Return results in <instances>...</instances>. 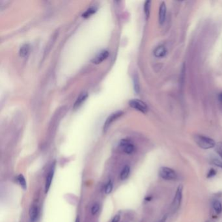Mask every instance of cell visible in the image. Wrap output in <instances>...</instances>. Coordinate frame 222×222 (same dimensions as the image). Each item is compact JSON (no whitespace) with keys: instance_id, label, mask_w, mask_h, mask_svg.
Segmentation results:
<instances>
[{"instance_id":"8","label":"cell","mask_w":222,"mask_h":222,"mask_svg":"<svg viewBox=\"0 0 222 222\" xmlns=\"http://www.w3.org/2000/svg\"><path fill=\"white\" fill-rule=\"evenodd\" d=\"M109 56V51L107 50H103L100 51L99 54H98L93 59L92 62L95 64H99L103 61H104L106 59H107V57Z\"/></svg>"},{"instance_id":"29","label":"cell","mask_w":222,"mask_h":222,"mask_svg":"<svg viewBox=\"0 0 222 222\" xmlns=\"http://www.w3.org/2000/svg\"><path fill=\"white\" fill-rule=\"evenodd\" d=\"M207 222H210V221H207Z\"/></svg>"},{"instance_id":"3","label":"cell","mask_w":222,"mask_h":222,"mask_svg":"<svg viewBox=\"0 0 222 222\" xmlns=\"http://www.w3.org/2000/svg\"><path fill=\"white\" fill-rule=\"evenodd\" d=\"M183 196V186L182 185L179 186L177 188L175 197L172 203V210L173 212H176L181 207Z\"/></svg>"},{"instance_id":"17","label":"cell","mask_w":222,"mask_h":222,"mask_svg":"<svg viewBox=\"0 0 222 222\" xmlns=\"http://www.w3.org/2000/svg\"><path fill=\"white\" fill-rule=\"evenodd\" d=\"M113 188V183L111 180H109L106 184L104 187V193L106 195H108L111 193Z\"/></svg>"},{"instance_id":"21","label":"cell","mask_w":222,"mask_h":222,"mask_svg":"<svg viewBox=\"0 0 222 222\" xmlns=\"http://www.w3.org/2000/svg\"><path fill=\"white\" fill-rule=\"evenodd\" d=\"M216 174H217V171L215 170V169L210 168L207 174V178L211 179V178H212V177L215 176L216 175Z\"/></svg>"},{"instance_id":"25","label":"cell","mask_w":222,"mask_h":222,"mask_svg":"<svg viewBox=\"0 0 222 222\" xmlns=\"http://www.w3.org/2000/svg\"><path fill=\"white\" fill-rule=\"evenodd\" d=\"M120 219H121V214H117L113 218V219L110 222H119Z\"/></svg>"},{"instance_id":"28","label":"cell","mask_w":222,"mask_h":222,"mask_svg":"<svg viewBox=\"0 0 222 222\" xmlns=\"http://www.w3.org/2000/svg\"><path fill=\"white\" fill-rule=\"evenodd\" d=\"M75 222H79V217H77L76 218V221Z\"/></svg>"},{"instance_id":"10","label":"cell","mask_w":222,"mask_h":222,"mask_svg":"<svg viewBox=\"0 0 222 222\" xmlns=\"http://www.w3.org/2000/svg\"><path fill=\"white\" fill-rule=\"evenodd\" d=\"M167 13V7L165 2H162L160 7L159 10V22L161 25L163 24L165 20Z\"/></svg>"},{"instance_id":"6","label":"cell","mask_w":222,"mask_h":222,"mask_svg":"<svg viewBox=\"0 0 222 222\" xmlns=\"http://www.w3.org/2000/svg\"><path fill=\"white\" fill-rule=\"evenodd\" d=\"M122 114V112L121 111H116V112L113 113L112 114H111L110 116L108 117V119H106V122L104 123V127H103L104 132L107 131V130L108 129V128L111 125V124L115 119H117L119 117H120Z\"/></svg>"},{"instance_id":"1","label":"cell","mask_w":222,"mask_h":222,"mask_svg":"<svg viewBox=\"0 0 222 222\" xmlns=\"http://www.w3.org/2000/svg\"><path fill=\"white\" fill-rule=\"evenodd\" d=\"M194 139L197 145L203 149H210L216 146V143L214 139L205 136L196 135L195 136Z\"/></svg>"},{"instance_id":"26","label":"cell","mask_w":222,"mask_h":222,"mask_svg":"<svg viewBox=\"0 0 222 222\" xmlns=\"http://www.w3.org/2000/svg\"><path fill=\"white\" fill-rule=\"evenodd\" d=\"M167 218H168V215L167 214H165L160 219L159 221H158L157 222H166V221L167 219Z\"/></svg>"},{"instance_id":"4","label":"cell","mask_w":222,"mask_h":222,"mask_svg":"<svg viewBox=\"0 0 222 222\" xmlns=\"http://www.w3.org/2000/svg\"><path fill=\"white\" fill-rule=\"evenodd\" d=\"M119 147L122 151L127 154H132L135 150L134 145L131 141L127 139H124L121 141Z\"/></svg>"},{"instance_id":"7","label":"cell","mask_w":222,"mask_h":222,"mask_svg":"<svg viewBox=\"0 0 222 222\" xmlns=\"http://www.w3.org/2000/svg\"><path fill=\"white\" fill-rule=\"evenodd\" d=\"M54 172H55V165L54 164L53 165H51L50 170L48 171V173L46 176V178L45 186H44L46 193L49 191V190L50 188V186H51V184L52 182V180H53V178H54Z\"/></svg>"},{"instance_id":"5","label":"cell","mask_w":222,"mask_h":222,"mask_svg":"<svg viewBox=\"0 0 222 222\" xmlns=\"http://www.w3.org/2000/svg\"><path fill=\"white\" fill-rule=\"evenodd\" d=\"M129 105L130 107L134 108L138 111H139L142 113H147L148 111V107L147 104L138 99H132L129 102Z\"/></svg>"},{"instance_id":"2","label":"cell","mask_w":222,"mask_h":222,"mask_svg":"<svg viewBox=\"0 0 222 222\" xmlns=\"http://www.w3.org/2000/svg\"><path fill=\"white\" fill-rule=\"evenodd\" d=\"M158 175L165 181H175L177 179V173L173 169L168 167H161L159 169Z\"/></svg>"},{"instance_id":"23","label":"cell","mask_w":222,"mask_h":222,"mask_svg":"<svg viewBox=\"0 0 222 222\" xmlns=\"http://www.w3.org/2000/svg\"><path fill=\"white\" fill-rule=\"evenodd\" d=\"M134 89L137 93H138L139 91V82L137 77L134 78Z\"/></svg>"},{"instance_id":"24","label":"cell","mask_w":222,"mask_h":222,"mask_svg":"<svg viewBox=\"0 0 222 222\" xmlns=\"http://www.w3.org/2000/svg\"><path fill=\"white\" fill-rule=\"evenodd\" d=\"M216 151H217L218 154L220 156V157L222 158V143H219L217 145Z\"/></svg>"},{"instance_id":"19","label":"cell","mask_w":222,"mask_h":222,"mask_svg":"<svg viewBox=\"0 0 222 222\" xmlns=\"http://www.w3.org/2000/svg\"><path fill=\"white\" fill-rule=\"evenodd\" d=\"M150 4H151V2L150 1H147L145 3L144 5V11L145 16L147 18L149 17L150 15Z\"/></svg>"},{"instance_id":"12","label":"cell","mask_w":222,"mask_h":222,"mask_svg":"<svg viewBox=\"0 0 222 222\" xmlns=\"http://www.w3.org/2000/svg\"><path fill=\"white\" fill-rule=\"evenodd\" d=\"M130 167L128 165H125L122 168L119 175V178L121 181H125L130 175Z\"/></svg>"},{"instance_id":"13","label":"cell","mask_w":222,"mask_h":222,"mask_svg":"<svg viewBox=\"0 0 222 222\" xmlns=\"http://www.w3.org/2000/svg\"><path fill=\"white\" fill-rule=\"evenodd\" d=\"M167 54V50L163 46H160L157 47L154 51V55L156 57H163Z\"/></svg>"},{"instance_id":"27","label":"cell","mask_w":222,"mask_h":222,"mask_svg":"<svg viewBox=\"0 0 222 222\" xmlns=\"http://www.w3.org/2000/svg\"><path fill=\"white\" fill-rule=\"evenodd\" d=\"M219 100L222 102V93H220L219 95Z\"/></svg>"},{"instance_id":"14","label":"cell","mask_w":222,"mask_h":222,"mask_svg":"<svg viewBox=\"0 0 222 222\" xmlns=\"http://www.w3.org/2000/svg\"><path fill=\"white\" fill-rule=\"evenodd\" d=\"M212 206L217 214H220L222 212V203L219 200L215 199L212 201Z\"/></svg>"},{"instance_id":"11","label":"cell","mask_w":222,"mask_h":222,"mask_svg":"<svg viewBox=\"0 0 222 222\" xmlns=\"http://www.w3.org/2000/svg\"><path fill=\"white\" fill-rule=\"evenodd\" d=\"M87 92H82L80 95H79V96L78 97V99H76L74 104V108L76 109L78 107H79L82 105V104L85 100V99H87Z\"/></svg>"},{"instance_id":"22","label":"cell","mask_w":222,"mask_h":222,"mask_svg":"<svg viewBox=\"0 0 222 222\" xmlns=\"http://www.w3.org/2000/svg\"><path fill=\"white\" fill-rule=\"evenodd\" d=\"M211 162H212V164L213 165H216V166H217V167H220V168L222 169V162L220 161L219 160L214 158V159L212 160Z\"/></svg>"},{"instance_id":"15","label":"cell","mask_w":222,"mask_h":222,"mask_svg":"<svg viewBox=\"0 0 222 222\" xmlns=\"http://www.w3.org/2000/svg\"><path fill=\"white\" fill-rule=\"evenodd\" d=\"M30 46L28 44H23V45L20 48V51H19L20 56L22 57H25L26 56H28V55L29 54V53H30Z\"/></svg>"},{"instance_id":"20","label":"cell","mask_w":222,"mask_h":222,"mask_svg":"<svg viewBox=\"0 0 222 222\" xmlns=\"http://www.w3.org/2000/svg\"><path fill=\"white\" fill-rule=\"evenodd\" d=\"M100 210V205L99 203H95L91 207V214L93 216H95Z\"/></svg>"},{"instance_id":"18","label":"cell","mask_w":222,"mask_h":222,"mask_svg":"<svg viewBox=\"0 0 222 222\" xmlns=\"http://www.w3.org/2000/svg\"><path fill=\"white\" fill-rule=\"evenodd\" d=\"M96 11V8L95 7H91L85 11L82 14V16L84 18H87L91 16L93 14H94Z\"/></svg>"},{"instance_id":"16","label":"cell","mask_w":222,"mask_h":222,"mask_svg":"<svg viewBox=\"0 0 222 222\" xmlns=\"http://www.w3.org/2000/svg\"><path fill=\"white\" fill-rule=\"evenodd\" d=\"M16 179L18 182H19V184L20 185V186L24 190H25L27 188V182H26L25 177L22 174H20L19 176H18Z\"/></svg>"},{"instance_id":"9","label":"cell","mask_w":222,"mask_h":222,"mask_svg":"<svg viewBox=\"0 0 222 222\" xmlns=\"http://www.w3.org/2000/svg\"><path fill=\"white\" fill-rule=\"evenodd\" d=\"M39 214V207L37 205H33L30 209L29 215L31 222H35L38 218Z\"/></svg>"}]
</instances>
